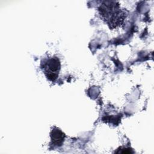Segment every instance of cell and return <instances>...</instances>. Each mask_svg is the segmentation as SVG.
<instances>
[{"instance_id": "obj_1", "label": "cell", "mask_w": 154, "mask_h": 154, "mask_svg": "<svg viewBox=\"0 0 154 154\" xmlns=\"http://www.w3.org/2000/svg\"><path fill=\"white\" fill-rule=\"evenodd\" d=\"M47 68L49 70V73L47 75V77L51 81H54L58 76L57 72L60 69V63L58 58H52L47 63Z\"/></svg>"}, {"instance_id": "obj_2", "label": "cell", "mask_w": 154, "mask_h": 154, "mask_svg": "<svg viewBox=\"0 0 154 154\" xmlns=\"http://www.w3.org/2000/svg\"><path fill=\"white\" fill-rule=\"evenodd\" d=\"M51 136L53 143L56 145H61L64 138V134L58 129H54L51 134Z\"/></svg>"}]
</instances>
